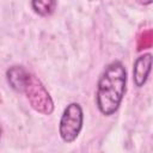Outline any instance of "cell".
<instances>
[{
	"mask_svg": "<svg viewBox=\"0 0 153 153\" xmlns=\"http://www.w3.org/2000/svg\"><path fill=\"white\" fill-rule=\"evenodd\" d=\"M127 73L120 61L110 63L103 72L97 85V106L99 111L110 116L117 111L126 92Z\"/></svg>",
	"mask_w": 153,
	"mask_h": 153,
	"instance_id": "cell-1",
	"label": "cell"
},
{
	"mask_svg": "<svg viewBox=\"0 0 153 153\" xmlns=\"http://www.w3.org/2000/svg\"><path fill=\"white\" fill-rule=\"evenodd\" d=\"M22 93L26 96L31 108L35 109L37 112L43 115H50L54 111V103L49 92L41 82V80L37 79L33 74H29Z\"/></svg>",
	"mask_w": 153,
	"mask_h": 153,
	"instance_id": "cell-2",
	"label": "cell"
},
{
	"mask_svg": "<svg viewBox=\"0 0 153 153\" xmlns=\"http://www.w3.org/2000/svg\"><path fill=\"white\" fill-rule=\"evenodd\" d=\"M84 122V114L82 109L78 103H71L65 109L59 126V133L61 139L67 142L72 143L76 140L82 128Z\"/></svg>",
	"mask_w": 153,
	"mask_h": 153,
	"instance_id": "cell-3",
	"label": "cell"
},
{
	"mask_svg": "<svg viewBox=\"0 0 153 153\" xmlns=\"http://www.w3.org/2000/svg\"><path fill=\"white\" fill-rule=\"evenodd\" d=\"M151 67H152L151 54H143L135 60L133 68V80L137 87L143 86L145 82L147 81L148 75L151 73Z\"/></svg>",
	"mask_w": 153,
	"mask_h": 153,
	"instance_id": "cell-4",
	"label": "cell"
},
{
	"mask_svg": "<svg viewBox=\"0 0 153 153\" xmlns=\"http://www.w3.org/2000/svg\"><path fill=\"white\" fill-rule=\"evenodd\" d=\"M29 72L22 67V66H12L7 69L6 72V78H7V81L10 84V86L17 91V92H20L23 91L24 88V85L29 78Z\"/></svg>",
	"mask_w": 153,
	"mask_h": 153,
	"instance_id": "cell-5",
	"label": "cell"
},
{
	"mask_svg": "<svg viewBox=\"0 0 153 153\" xmlns=\"http://www.w3.org/2000/svg\"><path fill=\"white\" fill-rule=\"evenodd\" d=\"M33 11L42 17L50 16L56 7V0H32L31 1Z\"/></svg>",
	"mask_w": 153,
	"mask_h": 153,
	"instance_id": "cell-6",
	"label": "cell"
},
{
	"mask_svg": "<svg viewBox=\"0 0 153 153\" xmlns=\"http://www.w3.org/2000/svg\"><path fill=\"white\" fill-rule=\"evenodd\" d=\"M141 5H149V4H152V0H137Z\"/></svg>",
	"mask_w": 153,
	"mask_h": 153,
	"instance_id": "cell-7",
	"label": "cell"
},
{
	"mask_svg": "<svg viewBox=\"0 0 153 153\" xmlns=\"http://www.w3.org/2000/svg\"><path fill=\"white\" fill-rule=\"evenodd\" d=\"M0 136H1V128H0Z\"/></svg>",
	"mask_w": 153,
	"mask_h": 153,
	"instance_id": "cell-8",
	"label": "cell"
}]
</instances>
